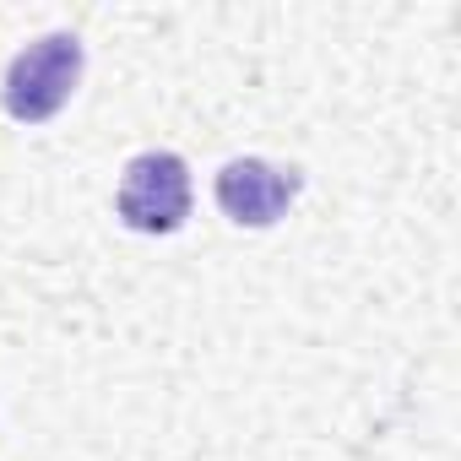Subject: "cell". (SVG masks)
Wrapping results in <instances>:
<instances>
[{"label": "cell", "instance_id": "2", "mask_svg": "<svg viewBox=\"0 0 461 461\" xmlns=\"http://www.w3.org/2000/svg\"><path fill=\"white\" fill-rule=\"evenodd\" d=\"M120 217L136 234H174L190 217V168L174 152L131 158V168L120 179Z\"/></svg>", "mask_w": 461, "mask_h": 461}, {"label": "cell", "instance_id": "1", "mask_svg": "<svg viewBox=\"0 0 461 461\" xmlns=\"http://www.w3.org/2000/svg\"><path fill=\"white\" fill-rule=\"evenodd\" d=\"M77 77H82V44H77V33H44L6 71V109H12V120L44 125L50 114L66 109Z\"/></svg>", "mask_w": 461, "mask_h": 461}, {"label": "cell", "instance_id": "3", "mask_svg": "<svg viewBox=\"0 0 461 461\" xmlns=\"http://www.w3.org/2000/svg\"><path fill=\"white\" fill-rule=\"evenodd\" d=\"M299 195V174L294 168H272L261 158H234L222 174H217V206L245 222V228H272L288 201Z\"/></svg>", "mask_w": 461, "mask_h": 461}]
</instances>
